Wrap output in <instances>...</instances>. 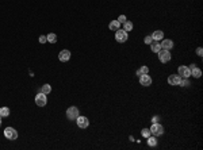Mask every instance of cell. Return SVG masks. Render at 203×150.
Here are the masks:
<instances>
[{
  "mask_svg": "<svg viewBox=\"0 0 203 150\" xmlns=\"http://www.w3.org/2000/svg\"><path fill=\"white\" fill-rule=\"evenodd\" d=\"M115 39H116V42L123 43L129 39V34H127V31H125L123 28H119V30L115 31Z\"/></svg>",
  "mask_w": 203,
  "mask_h": 150,
  "instance_id": "obj_1",
  "label": "cell"
},
{
  "mask_svg": "<svg viewBox=\"0 0 203 150\" xmlns=\"http://www.w3.org/2000/svg\"><path fill=\"white\" fill-rule=\"evenodd\" d=\"M157 56H158L160 62H163V64H166V62H169V61H171V51H169V50L161 49V50L157 53Z\"/></svg>",
  "mask_w": 203,
  "mask_h": 150,
  "instance_id": "obj_2",
  "label": "cell"
},
{
  "mask_svg": "<svg viewBox=\"0 0 203 150\" xmlns=\"http://www.w3.org/2000/svg\"><path fill=\"white\" fill-rule=\"evenodd\" d=\"M149 130H150V134L154 137H160L164 134V127L160 123H152V127H150Z\"/></svg>",
  "mask_w": 203,
  "mask_h": 150,
  "instance_id": "obj_3",
  "label": "cell"
},
{
  "mask_svg": "<svg viewBox=\"0 0 203 150\" xmlns=\"http://www.w3.org/2000/svg\"><path fill=\"white\" fill-rule=\"evenodd\" d=\"M79 115H80V111H79V108L75 107V105H72V107H69L66 110V118L69 119V120H76Z\"/></svg>",
  "mask_w": 203,
  "mask_h": 150,
  "instance_id": "obj_4",
  "label": "cell"
},
{
  "mask_svg": "<svg viewBox=\"0 0 203 150\" xmlns=\"http://www.w3.org/2000/svg\"><path fill=\"white\" fill-rule=\"evenodd\" d=\"M4 137H6L7 139H10V141H15V139L18 138V131L15 130L14 127H7L6 130H4Z\"/></svg>",
  "mask_w": 203,
  "mask_h": 150,
  "instance_id": "obj_5",
  "label": "cell"
},
{
  "mask_svg": "<svg viewBox=\"0 0 203 150\" xmlns=\"http://www.w3.org/2000/svg\"><path fill=\"white\" fill-rule=\"evenodd\" d=\"M35 104H37L38 107H45V105L48 104V97H46V95L40 92V94L35 96Z\"/></svg>",
  "mask_w": 203,
  "mask_h": 150,
  "instance_id": "obj_6",
  "label": "cell"
},
{
  "mask_svg": "<svg viewBox=\"0 0 203 150\" xmlns=\"http://www.w3.org/2000/svg\"><path fill=\"white\" fill-rule=\"evenodd\" d=\"M76 122H77V126H79L80 128H87L88 126H90V120H88L87 116L79 115L77 116V119H76Z\"/></svg>",
  "mask_w": 203,
  "mask_h": 150,
  "instance_id": "obj_7",
  "label": "cell"
},
{
  "mask_svg": "<svg viewBox=\"0 0 203 150\" xmlns=\"http://www.w3.org/2000/svg\"><path fill=\"white\" fill-rule=\"evenodd\" d=\"M178 74L181 77V79H188V77L191 76V71H190L188 66H179Z\"/></svg>",
  "mask_w": 203,
  "mask_h": 150,
  "instance_id": "obj_8",
  "label": "cell"
},
{
  "mask_svg": "<svg viewBox=\"0 0 203 150\" xmlns=\"http://www.w3.org/2000/svg\"><path fill=\"white\" fill-rule=\"evenodd\" d=\"M140 77V84L142 85V87H149V85H152V77L149 76V74H141Z\"/></svg>",
  "mask_w": 203,
  "mask_h": 150,
  "instance_id": "obj_9",
  "label": "cell"
},
{
  "mask_svg": "<svg viewBox=\"0 0 203 150\" xmlns=\"http://www.w3.org/2000/svg\"><path fill=\"white\" fill-rule=\"evenodd\" d=\"M180 81H181V77L179 76V74H171V76H168V84H171V85H179L180 84Z\"/></svg>",
  "mask_w": 203,
  "mask_h": 150,
  "instance_id": "obj_10",
  "label": "cell"
},
{
  "mask_svg": "<svg viewBox=\"0 0 203 150\" xmlns=\"http://www.w3.org/2000/svg\"><path fill=\"white\" fill-rule=\"evenodd\" d=\"M188 68H190V71H191V76H192V77H195V79H199V77L202 76V71H200L199 68H196V66H195V64H191Z\"/></svg>",
  "mask_w": 203,
  "mask_h": 150,
  "instance_id": "obj_11",
  "label": "cell"
},
{
  "mask_svg": "<svg viewBox=\"0 0 203 150\" xmlns=\"http://www.w3.org/2000/svg\"><path fill=\"white\" fill-rule=\"evenodd\" d=\"M69 58H71V51L69 50H61L58 54V59L60 61H62V62H66V61H69Z\"/></svg>",
  "mask_w": 203,
  "mask_h": 150,
  "instance_id": "obj_12",
  "label": "cell"
},
{
  "mask_svg": "<svg viewBox=\"0 0 203 150\" xmlns=\"http://www.w3.org/2000/svg\"><path fill=\"white\" fill-rule=\"evenodd\" d=\"M172 48H173V41H171V39H163V42H161V49L171 50Z\"/></svg>",
  "mask_w": 203,
  "mask_h": 150,
  "instance_id": "obj_13",
  "label": "cell"
},
{
  "mask_svg": "<svg viewBox=\"0 0 203 150\" xmlns=\"http://www.w3.org/2000/svg\"><path fill=\"white\" fill-rule=\"evenodd\" d=\"M150 49H152L153 53H158V51L161 50L160 41H152V43H150Z\"/></svg>",
  "mask_w": 203,
  "mask_h": 150,
  "instance_id": "obj_14",
  "label": "cell"
},
{
  "mask_svg": "<svg viewBox=\"0 0 203 150\" xmlns=\"http://www.w3.org/2000/svg\"><path fill=\"white\" fill-rule=\"evenodd\" d=\"M152 38L153 41H161L164 38V33L161 30H156L154 33H152Z\"/></svg>",
  "mask_w": 203,
  "mask_h": 150,
  "instance_id": "obj_15",
  "label": "cell"
},
{
  "mask_svg": "<svg viewBox=\"0 0 203 150\" xmlns=\"http://www.w3.org/2000/svg\"><path fill=\"white\" fill-rule=\"evenodd\" d=\"M119 26H121V23L118 20H111L110 25H108V28L111 31H116V30H119Z\"/></svg>",
  "mask_w": 203,
  "mask_h": 150,
  "instance_id": "obj_16",
  "label": "cell"
},
{
  "mask_svg": "<svg viewBox=\"0 0 203 150\" xmlns=\"http://www.w3.org/2000/svg\"><path fill=\"white\" fill-rule=\"evenodd\" d=\"M133 28H134V26H133V22H130V20H126V22L123 23V30L125 31H131Z\"/></svg>",
  "mask_w": 203,
  "mask_h": 150,
  "instance_id": "obj_17",
  "label": "cell"
},
{
  "mask_svg": "<svg viewBox=\"0 0 203 150\" xmlns=\"http://www.w3.org/2000/svg\"><path fill=\"white\" fill-rule=\"evenodd\" d=\"M148 145H149V146H152V147H154V146H157V139H156V137L154 135H149L148 137Z\"/></svg>",
  "mask_w": 203,
  "mask_h": 150,
  "instance_id": "obj_18",
  "label": "cell"
},
{
  "mask_svg": "<svg viewBox=\"0 0 203 150\" xmlns=\"http://www.w3.org/2000/svg\"><path fill=\"white\" fill-rule=\"evenodd\" d=\"M41 92H42V94H45V95L50 94V92H51V87H50V84H43L42 87H41Z\"/></svg>",
  "mask_w": 203,
  "mask_h": 150,
  "instance_id": "obj_19",
  "label": "cell"
},
{
  "mask_svg": "<svg viewBox=\"0 0 203 150\" xmlns=\"http://www.w3.org/2000/svg\"><path fill=\"white\" fill-rule=\"evenodd\" d=\"M10 115V108L8 107H1L0 108V116L1 118H6V116Z\"/></svg>",
  "mask_w": 203,
  "mask_h": 150,
  "instance_id": "obj_20",
  "label": "cell"
},
{
  "mask_svg": "<svg viewBox=\"0 0 203 150\" xmlns=\"http://www.w3.org/2000/svg\"><path fill=\"white\" fill-rule=\"evenodd\" d=\"M46 38H48V42H50V43H56L57 42V35L54 34V33L48 34V35H46Z\"/></svg>",
  "mask_w": 203,
  "mask_h": 150,
  "instance_id": "obj_21",
  "label": "cell"
},
{
  "mask_svg": "<svg viewBox=\"0 0 203 150\" xmlns=\"http://www.w3.org/2000/svg\"><path fill=\"white\" fill-rule=\"evenodd\" d=\"M149 73V68L148 66H141V68L137 71V76H141V74H146Z\"/></svg>",
  "mask_w": 203,
  "mask_h": 150,
  "instance_id": "obj_22",
  "label": "cell"
},
{
  "mask_svg": "<svg viewBox=\"0 0 203 150\" xmlns=\"http://www.w3.org/2000/svg\"><path fill=\"white\" fill-rule=\"evenodd\" d=\"M149 135H152V134H150V130L149 128H144V130H142V137H144V138H148Z\"/></svg>",
  "mask_w": 203,
  "mask_h": 150,
  "instance_id": "obj_23",
  "label": "cell"
},
{
  "mask_svg": "<svg viewBox=\"0 0 203 150\" xmlns=\"http://www.w3.org/2000/svg\"><path fill=\"white\" fill-rule=\"evenodd\" d=\"M152 41H153L152 35H148V37H145L144 42H145V43H146V45H150V43H152Z\"/></svg>",
  "mask_w": 203,
  "mask_h": 150,
  "instance_id": "obj_24",
  "label": "cell"
},
{
  "mask_svg": "<svg viewBox=\"0 0 203 150\" xmlns=\"http://www.w3.org/2000/svg\"><path fill=\"white\" fill-rule=\"evenodd\" d=\"M179 85H181V87H188L190 82H188V80L187 79H181V81H180V84Z\"/></svg>",
  "mask_w": 203,
  "mask_h": 150,
  "instance_id": "obj_25",
  "label": "cell"
},
{
  "mask_svg": "<svg viewBox=\"0 0 203 150\" xmlns=\"http://www.w3.org/2000/svg\"><path fill=\"white\" fill-rule=\"evenodd\" d=\"M116 20H118L119 23H125L127 19H126V16H125V15H119V18H118V19H116Z\"/></svg>",
  "mask_w": 203,
  "mask_h": 150,
  "instance_id": "obj_26",
  "label": "cell"
},
{
  "mask_svg": "<svg viewBox=\"0 0 203 150\" xmlns=\"http://www.w3.org/2000/svg\"><path fill=\"white\" fill-rule=\"evenodd\" d=\"M46 42H48L46 35H41V37H40V43H46Z\"/></svg>",
  "mask_w": 203,
  "mask_h": 150,
  "instance_id": "obj_27",
  "label": "cell"
},
{
  "mask_svg": "<svg viewBox=\"0 0 203 150\" xmlns=\"http://www.w3.org/2000/svg\"><path fill=\"white\" fill-rule=\"evenodd\" d=\"M158 120H160V116L158 115H156L152 118V123H158Z\"/></svg>",
  "mask_w": 203,
  "mask_h": 150,
  "instance_id": "obj_28",
  "label": "cell"
},
{
  "mask_svg": "<svg viewBox=\"0 0 203 150\" xmlns=\"http://www.w3.org/2000/svg\"><path fill=\"white\" fill-rule=\"evenodd\" d=\"M196 54H198L199 57H202V56H203V49H202V48H198V49H196Z\"/></svg>",
  "mask_w": 203,
  "mask_h": 150,
  "instance_id": "obj_29",
  "label": "cell"
},
{
  "mask_svg": "<svg viewBox=\"0 0 203 150\" xmlns=\"http://www.w3.org/2000/svg\"><path fill=\"white\" fill-rule=\"evenodd\" d=\"M0 126H1V116H0Z\"/></svg>",
  "mask_w": 203,
  "mask_h": 150,
  "instance_id": "obj_30",
  "label": "cell"
}]
</instances>
